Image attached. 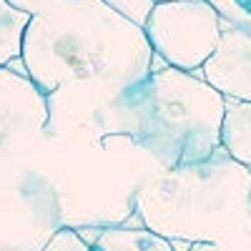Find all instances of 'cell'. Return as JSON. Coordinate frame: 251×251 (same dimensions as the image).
Returning <instances> with one entry per match:
<instances>
[{
    "mask_svg": "<svg viewBox=\"0 0 251 251\" xmlns=\"http://www.w3.org/2000/svg\"><path fill=\"white\" fill-rule=\"evenodd\" d=\"M33 15L23 40L28 78L46 96L78 80L143 83L156 53L146 30L103 0H10Z\"/></svg>",
    "mask_w": 251,
    "mask_h": 251,
    "instance_id": "cell-1",
    "label": "cell"
},
{
    "mask_svg": "<svg viewBox=\"0 0 251 251\" xmlns=\"http://www.w3.org/2000/svg\"><path fill=\"white\" fill-rule=\"evenodd\" d=\"M136 211L174 244L221 241L251 226V169L224 149L201 163L161 169L138 188Z\"/></svg>",
    "mask_w": 251,
    "mask_h": 251,
    "instance_id": "cell-2",
    "label": "cell"
},
{
    "mask_svg": "<svg viewBox=\"0 0 251 251\" xmlns=\"http://www.w3.org/2000/svg\"><path fill=\"white\" fill-rule=\"evenodd\" d=\"M226 98L201 73L161 63L143 83L136 146L161 169L201 163L221 151Z\"/></svg>",
    "mask_w": 251,
    "mask_h": 251,
    "instance_id": "cell-3",
    "label": "cell"
},
{
    "mask_svg": "<svg viewBox=\"0 0 251 251\" xmlns=\"http://www.w3.org/2000/svg\"><path fill=\"white\" fill-rule=\"evenodd\" d=\"M146 83V80H143ZM143 83L78 80L48 96V136H126L136 141L141 128Z\"/></svg>",
    "mask_w": 251,
    "mask_h": 251,
    "instance_id": "cell-4",
    "label": "cell"
},
{
    "mask_svg": "<svg viewBox=\"0 0 251 251\" xmlns=\"http://www.w3.org/2000/svg\"><path fill=\"white\" fill-rule=\"evenodd\" d=\"M224 25L206 0H169L156 3L143 30L161 63L199 73L219 48Z\"/></svg>",
    "mask_w": 251,
    "mask_h": 251,
    "instance_id": "cell-5",
    "label": "cell"
},
{
    "mask_svg": "<svg viewBox=\"0 0 251 251\" xmlns=\"http://www.w3.org/2000/svg\"><path fill=\"white\" fill-rule=\"evenodd\" d=\"M48 126V96L23 73L0 68V161Z\"/></svg>",
    "mask_w": 251,
    "mask_h": 251,
    "instance_id": "cell-6",
    "label": "cell"
},
{
    "mask_svg": "<svg viewBox=\"0 0 251 251\" xmlns=\"http://www.w3.org/2000/svg\"><path fill=\"white\" fill-rule=\"evenodd\" d=\"M199 73L224 98L251 103V30L224 25L219 48Z\"/></svg>",
    "mask_w": 251,
    "mask_h": 251,
    "instance_id": "cell-7",
    "label": "cell"
},
{
    "mask_svg": "<svg viewBox=\"0 0 251 251\" xmlns=\"http://www.w3.org/2000/svg\"><path fill=\"white\" fill-rule=\"evenodd\" d=\"M221 149L241 166L251 169V103L228 100L221 126Z\"/></svg>",
    "mask_w": 251,
    "mask_h": 251,
    "instance_id": "cell-8",
    "label": "cell"
},
{
    "mask_svg": "<svg viewBox=\"0 0 251 251\" xmlns=\"http://www.w3.org/2000/svg\"><path fill=\"white\" fill-rule=\"evenodd\" d=\"M91 251H176L174 241L163 239L149 228H128V226H113L103 228L93 239Z\"/></svg>",
    "mask_w": 251,
    "mask_h": 251,
    "instance_id": "cell-9",
    "label": "cell"
},
{
    "mask_svg": "<svg viewBox=\"0 0 251 251\" xmlns=\"http://www.w3.org/2000/svg\"><path fill=\"white\" fill-rule=\"evenodd\" d=\"M33 15L15 8L10 0H0V68H10L23 60V40Z\"/></svg>",
    "mask_w": 251,
    "mask_h": 251,
    "instance_id": "cell-10",
    "label": "cell"
},
{
    "mask_svg": "<svg viewBox=\"0 0 251 251\" xmlns=\"http://www.w3.org/2000/svg\"><path fill=\"white\" fill-rule=\"evenodd\" d=\"M226 25L251 30V0H206Z\"/></svg>",
    "mask_w": 251,
    "mask_h": 251,
    "instance_id": "cell-11",
    "label": "cell"
},
{
    "mask_svg": "<svg viewBox=\"0 0 251 251\" xmlns=\"http://www.w3.org/2000/svg\"><path fill=\"white\" fill-rule=\"evenodd\" d=\"M111 10H116L118 15H123L126 20L136 23L138 28H146L149 18L156 8V0H103Z\"/></svg>",
    "mask_w": 251,
    "mask_h": 251,
    "instance_id": "cell-12",
    "label": "cell"
},
{
    "mask_svg": "<svg viewBox=\"0 0 251 251\" xmlns=\"http://www.w3.org/2000/svg\"><path fill=\"white\" fill-rule=\"evenodd\" d=\"M188 251H251V226L244 231H236L221 241H206V244H191Z\"/></svg>",
    "mask_w": 251,
    "mask_h": 251,
    "instance_id": "cell-13",
    "label": "cell"
},
{
    "mask_svg": "<svg viewBox=\"0 0 251 251\" xmlns=\"http://www.w3.org/2000/svg\"><path fill=\"white\" fill-rule=\"evenodd\" d=\"M156 3H169V0H156Z\"/></svg>",
    "mask_w": 251,
    "mask_h": 251,
    "instance_id": "cell-14",
    "label": "cell"
}]
</instances>
